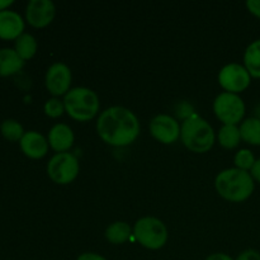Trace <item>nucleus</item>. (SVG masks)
<instances>
[{
    "label": "nucleus",
    "mask_w": 260,
    "mask_h": 260,
    "mask_svg": "<svg viewBox=\"0 0 260 260\" xmlns=\"http://www.w3.org/2000/svg\"><path fill=\"white\" fill-rule=\"evenodd\" d=\"M0 132L9 141H20L25 134L22 124L15 119H5L0 126Z\"/></svg>",
    "instance_id": "21"
},
{
    "label": "nucleus",
    "mask_w": 260,
    "mask_h": 260,
    "mask_svg": "<svg viewBox=\"0 0 260 260\" xmlns=\"http://www.w3.org/2000/svg\"><path fill=\"white\" fill-rule=\"evenodd\" d=\"M13 3H14L13 0H0V12H3V10H7L8 8L13 4Z\"/></svg>",
    "instance_id": "29"
},
{
    "label": "nucleus",
    "mask_w": 260,
    "mask_h": 260,
    "mask_svg": "<svg viewBox=\"0 0 260 260\" xmlns=\"http://www.w3.org/2000/svg\"><path fill=\"white\" fill-rule=\"evenodd\" d=\"M24 61L13 48H0V76H10L22 70Z\"/></svg>",
    "instance_id": "15"
},
{
    "label": "nucleus",
    "mask_w": 260,
    "mask_h": 260,
    "mask_svg": "<svg viewBox=\"0 0 260 260\" xmlns=\"http://www.w3.org/2000/svg\"><path fill=\"white\" fill-rule=\"evenodd\" d=\"M206 260H234L231 258L230 255L228 254H223V253H215V254H211Z\"/></svg>",
    "instance_id": "28"
},
{
    "label": "nucleus",
    "mask_w": 260,
    "mask_h": 260,
    "mask_svg": "<svg viewBox=\"0 0 260 260\" xmlns=\"http://www.w3.org/2000/svg\"><path fill=\"white\" fill-rule=\"evenodd\" d=\"M215 187L218 194L230 202H244L254 192V179L250 173L238 168L222 170L215 180Z\"/></svg>",
    "instance_id": "2"
},
{
    "label": "nucleus",
    "mask_w": 260,
    "mask_h": 260,
    "mask_svg": "<svg viewBox=\"0 0 260 260\" xmlns=\"http://www.w3.org/2000/svg\"><path fill=\"white\" fill-rule=\"evenodd\" d=\"M213 112L223 124H236L243 121L245 116V103L238 94H218L213 102Z\"/></svg>",
    "instance_id": "7"
},
{
    "label": "nucleus",
    "mask_w": 260,
    "mask_h": 260,
    "mask_svg": "<svg viewBox=\"0 0 260 260\" xmlns=\"http://www.w3.org/2000/svg\"><path fill=\"white\" fill-rule=\"evenodd\" d=\"M134 236L144 248L157 250L167 244L168 230L161 220L147 216L135 223Z\"/></svg>",
    "instance_id": "5"
},
{
    "label": "nucleus",
    "mask_w": 260,
    "mask_h": 260,
    "mask_svg": "<svg viewBox=\"0 0 260 260\" xmlns=\"http://www.w3.org/2000/svg\"><path fill=\"white\" fill-rule=\"evenodd\" d=\"M56 15V7L51 0H30L25 8V19L32 27H47Z\"/></svg>",
    "instance_id": "11"
},
{
    "label": "nucleus",
    "mask_w": 260,
    "mask_h": 260,
    "mask_svg": "<svg viewBox=\"0 0 260 260\" xmlns=\"http://www.w3.org/2000/svg\"><path fill=\"white\" fill-rule=\"evenodd\" d=\"M246 8H248V10L251 14L255 15L256 18L260 19V0H248L246 2Z\"/></svg>",
    "instance_id": "25"
},
{
    "label": "nucleus",
    "mask_w": 260,
    "mask_h": 260,
    "mask_svg": "<svg viewBox=\"0 0 260 260\" xmlns=\"http://www.w3.org/2000/svg\"><path fill=\"white\" fill-rule=\"evenodd\" d=\"M71 80H73V75L69 66L62 62H56L48 68L45 84L47 90L55 98H57V96L66 95L70 91Z\"/></svg>",
    "instance_id": "9"
},
{
    "label": "nucleus",
    "mask_w": 260,
    "mask_h": 260,
    "mask_svg": "<svg viewBox=\"0 0 260 260\" xmlns=\"http://www.w3.org/2000/svg\"><path fill=\"white\" fill-rule=\"evenodd\" d=\"M250 74L240 63H228L218 73V83L228 93H241L250 85Z\"/></svg>",
    "instance_id": "8"
},
{
    "label": "nucleus",
    "mask_w": 260,
    "mask_h": 260,
    "mask_svg": "<svg viewBox=\"0 0 260 260\" xmlns=\"http://www.w3.org/2000/svg\"><path fill=\"white\" fill-rule=\"evenodd\" d=\"M47 140L51 149L55 150L57 154H61V152H68L71 149L75 136L70 126L65 123H57L50 129Z\"/></svg>",
    "instance_id": "14"
},
{
    "label": "nucleus",
    "mask_w": 260,
    "mask_h": 260,
    "mask_svg": "<svg viewBox=\"0 0 260 260\" xmlns=\"http://www.w3.org/2000/svg\"><path fill=\"white\" fill-rule=\"evenodd\" d=\"M244 66L251 78L260 79V40L254 41L245 50Z\"/></svg>",
    "instance_id": "17"
},
{
    "label": "nucleus",
    "mask_w": 260,
    "mask_h": 260,
    "mask_svg": "<svg viewBox=\"0 0 260 260\" xmlns=\"http://www.w3.org/2000/svg\"><path fill=\"white\" fill-rule=\"evenodd\" d=\"M65 112L76 121H90L99 112V98L95 91L85 86L70 89L63 98Z\"/></svg>",
    "instance_id": "4"
},
{
    "label": "nucleus",
    "mask_w": 260,
    "mask_h": 260,
    "mask_svg": "<svg viewBox=\"0 0 260 260\" xmlns=\"http://www.w3.org/2000/svg\"><path fill=\"white\" fill-rule=\"evenodd\" d=\"M37 41L29 33H23L15 40L14 50L23 61L32 58L37 52Z\"/></svg>",
    "instance_id": "20"
},
{
    "label": "nucleus",
    "mask_w": 260,
    "mask_h": 260,
    "mask_svg": "<svg viewBox=\"0 0 260 260\" xmlns=\"http://www.w3.org/2000/svg\"><path fill=\"white\" fill-rule=\"evenodd\" d=\"M235 260H260V253L254 249H248V250L239 254V256Z\"/></svg>",
    "instance_id": "24"
},
{
    "label": "nucleus",
    "mask_w": 260,
    "mask_h": 260,
    "mask_svg": "<svg viewBox=\"0 0 260 260\" xmlns=\"http://www.w3.org/2000/svg\"><path fill=\"white\" fill-rule=\"evenodd\" d=\"M255 156H254L253 152L248 149L239 150L235 155V159H234L235 167L240 170H245V172H250L253 165L255 164Z\"/></svg>",
    "instance_id": "22"
},
{
    "label": "nucleus",
    "mask_w": 260,
    "mask_h": 260,
    "mask_svg": "<svg viewBox=\"0 0 260 260\" xmlns=\"http://www.w3.org/2000/svg\"><path fill=\"white\" fill-rule=\"evenodd\" d=\"M20 149L25 156L30 159H41L48 151V140L40 132L28 131L19 141Z\"/></svg>",
    "instance_id": "12"
},
{
    "label": "nucleus",
    "mask_w": 260,
    "mask_h": 260,
    "mask_svg": "<svg viewBox=\"0 0 260 260\" xmlns=\"http://www.w3.org/2000/svg\"><path fill=\"white\" fill-rule=\"evenodd\" d=\"M96 132L106 144L123 147L136 141L140 123L131 109L114 106L102 112L96 121Z\"/></svg>",
    "instance_id": "1"
},
{
    "label": "nucleus",
    "mask_w": 260,
    "mask_h": 260,
    "mask_svg": "<svg viewBox=\"0 0 260 260\" xmlns=\"http://www.w3.org/2000/svg\"><path fill=\"white\" fill-rule=\"evenodd\" d=\"M217 139L223 149H235L241 141L240 128L236 124H223L218 131Z\"/></svg>",
    "instance_id": "19"
},
{
    "label": "nucleus",
    "mask_w": 260,
    "mask_h": 260,
    "mask_svg": "<svg viewBox=\"0 0 260 260\" xmlns=\"http://www.w3.org/2000/svg\"><path fill=\"white\" fill-rule=\"evenodd\" d=\"M76 260H107V259L96 253H84L81 254V255Z\"/></svg>",
    "instance_id": "27"
},
{
    "label": "nucleus",
    "mask_w": 260,
    "mask_h": 260,
    "mask_svg": "<svg viewBox=\"0 0 260 260\" xmlns=\"http://www.w3.org/2000/svg\"><path fill=\"white\" fill-rule=\"evenodd\" d=\"M249 173H250V175L253 177L254 180L260 183V159L256 160L255 164L253 165V168H251V170Z\"/></svg>",
    "instance_id": "26"
},
{
    "label": "nucleus",
    "mask_w": 260,
    "mask_h": 260,
    "mask_svg": "<svg viewBox=\"0 0 260 260\" xmlns=\"http://www.w3.org/2000/svg\"><path fill=\"white\" fill-rule=\"evenodd\" d=\"M150 134L159 142L165 145L174 144L180 137V124L169 114H159L150 122Z\"/></svg>",
    "instance_id": "10"
},
{
    "label": "nucleus",
    "mask_w": 260,
    "mask_h": 260,
    "mask_svg": "<svg viewBox=\"0 0 260 260\" xmlns=\"http://www.w3.org/2000/svg\"><path fill=\"white\" fill-rule=\"evenodd\" d=\"M241 140L253 146H260V119L246 118L240 124Z\"/></svg>",
    "instance_id": "18"
},
{
    "label": "nucleus",
    "mask_w": 260,
    "mask_h": 260,
    "mask_svg": "<svg viewBox=\"0 0 260 260\" xmlns=\"http://www.w3.org/2000/svg\"><path fill=\"white\" fill-rule=\"evenodd\" d=\"M180 139L188 150L196 154H203L212 149L215 144V131L205 118L193 113L183 121Z\"/></svg>",
    "instance_id": "3"
},
{
    "label": "nucleus",
    "mask_w": 260,
    "mask_h": 260,
    "mask_svg": "<svg viewBox=\"0 0 260 260\" xmlns=\"http://www.w3.org/2000/svg\"><path fill=\"white\" fill-rule=\"evenodd\" d=\"M24 30V20L13 10L0 12V38L3 40H17Z\"/></svg>",
    "instance_id": "13"
},
{
    "label": "nucleus",
    "mask_w": 260,
    "mask_h": 260,
    "mask_svg": "<svg viewBox=\"0 0 260 260\" xmlns=\"http://www.w3.org/2000/svg\"><path fill=\"white\" fill-rule=\"evenodd\" d=\"M132 234H134V230L128 223L124 222V221H116L107 228L106 239L111 244L121 245L131 238Z\"/></svg>",
    "instance_id": "16"
},
{
    "label": "nucleus",
    "mask_w": 260,
    "mask_h": 260,
    "mask_svg": "<svg viewBox=\"0 0 260 260\" xmlns=\"http://www.w3.org/2000/svg\"><path fill=\"white\" fill-rule=\"evenodd\" d=\"M45 113L46 116L51 118H58L65 112V104L63 101H60L58 98H51L45 103Z\"/></svg>",
    "instance_id": "23"
},
{
    "label": "nucleus",
    "mask_w": 260,
    "mask_h": 260,
    "mask_svg": "<svg viewBox=\"0 0 260 260\" xmlns=\"http://www.w3.org/2000/svg\"><path fill=\"white\" fill-rule=\"evenodd\" d=\"M79 161L75 155L61 152L53 155L47 164V174L53 183L66 185L73 183L79 174Z\"/></svg>",
    "instance_id": "6"
}]
</instances>
